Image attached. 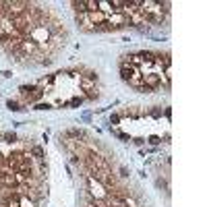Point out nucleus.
<instances>
[{
    "instance_id": "11",
    "label": "nucleus",
    "mask_w": 207,
    "mask_h": 207,
    "mask_svg": "<svg viewBox=\"0 0 207 207\" xmlns=\"http://www.w3.org/2000/svg\"><path fill=\"white\" fill-rule=\"evenodd\" d=\"M120 176H122V178L128 176V170H126V168H120Z\"/></svg>"
},
{
    "instance_id": "8",
    "label": "nucleus",
    "mask_w": 207,
    "mask_h": 207,
    "mask_svg": "<svg viewBox=\"0 0 207 207\" xmlns=\"http://www.w3.org/2000/svg\"><path fill=\"white\" fill-rule=\"evenodd\" d=\"M110 122L118 124V122H120V114H112V116H110Z\"/></svg>"
},
{
    "instance_id": "3",
    "label": "nucleus",
    "mask_w": 207,
    "mask_h": 207,
    "mask_svg": "<svg viewBox=\"0 0 207 207\" xmlns=\"http://www.w3.org/2000/svg\"><path fill=\"white\" fill-rule=\"evenodd\" d=\"M6 108H8V110H13V112H19V110H23V108H21L17 102H13V99H8V102H6Z\"/></svg>"
},
{
    "instance_id": "4",
    "label": "nucleus",
    "mask_w": 207,
    "mask_h": 207,
    "mask_svg": "<svg viewBox=\"0 0 207 207\" xmlns=\"http://www.w3.org/2000/svg\"><path fill=\"white\" fill-rule=\"evenodd\" d=\"M2 141H4V143H17V135H15V133H6V135L2 137Z\"/></svg>"
},
{
    "instance_id": "5",
    "label": "nucleus",
    "mask_w": 207,
    "mask_h": 207,
    "mask_svg": "<svg viewBox=\"0 0 207 207\" xmlns=\"http://www.w3.org/2000/svg\"><path fill=\"white\" fill-rule=\"evenodd\" d=\"M66 135H69V137H81L83 133H81V130H79V128H73V130H69Z\"/></svg>"
},
{
    "instance_id": "7",
    "label": "nucleus",
    "mask_w": 207,
    "mask_h": 207,
    "mask_svg": "<svg viewBox=\"0 0 207 207\" xmlns=\"http://www.w3.org/2000/svg\"><path fill=\"white\" fill-rule=\"evenodd\" d=\"M50 104H35V110H50Z\"/></svg>"
},
{
    "instance_id": "10",
    "label": "nucleus",
    "mask_w": 207,
    "mask_h": 207,
    "mask_svg": "<svg viewBox=\"0 0 207 207\" xmlns=\"http://www.w3.org/2000/svg\"><path fill=\"white\" fill-rule=\"evenodd\" d=\"M160 141H162V139H160V137H151V139H149V143H151V145H158V143H160Z\"/></svg>"
},
{
    "instance_id": "6",
    "label": "nucleus",
    "mask_w": 207,
    "mask_h": 207,
    "mask_svg": "<svg viewBox=\"0 0 207 207\" xmlns=\"http://www.w3.org/2000/svg\"><path fill=\"white\" fill-rule=\"evenodd\" d=\"M81 104H83V97H75V99L71 102V106H73V108H79Z\"/></svg>"
},
{
    "instance_id": "2",
    "label": "nucleus",
    "mask_w": 207,
    "mask_h": 207,
    "mask_svg": "<svg viewBox=\"0 0 207 207\" xmlns=\"http://www.w3.org/2000/svg\"><path fill=\"white\" fill-rule=\"evenodd\" d=\"M31 155H33L38 162H41V160H43V149H41L40 145H35V147L31 149Z\"/></svg>"
},
{
    "instance_id": "1",
    "label": "nucleus",
    "mask_w": 207,
    "mask_h": 207,
    "mask_svg": "<svg viewBox=\"0 0 207 207\" xmlns=\"http://www.w3.org/2000/svg\"><path fill=\"white\" fill-rule=\"evenodd\" d=\"M19 91H21V95L25 97V102H31V104L43 97V89H41V87H35V85H23Z\"/></svg>"
},
{
    "instance_id": "9",
    "label": "nucleus",
    "mask_w": 207,
    "mask_h": 207,
    "mask_svg": "<svg viewBox=\"0 0 207 207\" xmlns=\"http://www.w3.org/2000/svg\"><path fill=\"white\" fill-rule=\"evenodd\" d=\"M151 116H153V118H160V116H162V110H160V108H153V110H151Z\"/></svg>"
}]
</instances>
